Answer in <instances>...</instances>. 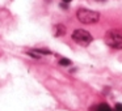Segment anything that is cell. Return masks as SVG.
I'll use <instances>...</instances> for the list:
<instances>
[{"label": "cell", "mask_w": 122, "mask_h": 111, "mask_svg": "<svg viewBox=\"0 0 122 111\" xmlns=\"http://www.w3.org/2000/svg\"><path fill=\"white\" fill-rule=\"evenodd\" d=\"M59 64H61V65H63V67H68V65H71V60H70V59L63 58V59H61V60H59Z\"/></svg>", "instance_id": "6"}, {"label": "cell", "mask_w": 122, "mask_h": 111, "mask_svg": "<svg viewBox=\"0 0 122 111\" xmlns=\"http://www.w3.org/2000/svg\"><path fill=\"white\" fill-rule=\"evenodd\" d=\"M62 1H63V3H66V4H67V3H70V1H72V0H62Z\"/></svg>", "instance_id": "8"}, {"label": "cell", "mask_w": 122, "mask_h": 111, "mask_svg": "<svg viewBox=\"0 0 122 111\" xmlns=\"http://www.w3.org/2000/svg\"><path fill=\"white\" fill-rule=\"evenodd\" d=\"M105 43L112 48L122 50V29L109 30L105 34Z\"/></svg>", "instance_id": "2"}, {"label": "cell", "mask_w": 122, "mask_h": 111, "mask_svg": "<svg viewBox=\"0 0 122 111\" xmlns=\"http://www.w3.org/2000/svg\"><path fill=\"white\" fill-rule=\"evenodd\" d=\"M64 33H66V28H64V25L58 24V25L54 26V35H55V37H61V35H63Z\"/></svg>", "instance_id": "4"}, {"label": "cell", "mask_w": 122, "mask_h": 111, "mask_svg": "<svg viewBox=\"0 0 122 111\" xmlns=\"http://www.w3.org/2000/svg\"><path fill=\"white\" fill-rule=\"evenodd\" d=\"M76 17L81 24L85 25H92L98 22L100 20V14L95 11H91V9H85V8H80L76 12Z\"/></svg>", "instance_id": "1"}, {"label": "cell", "mask_w": 122, "mask_h": 111, "mask_svg": "<svg viewBox=\"0 0 122 111\" xmlns=\"http://www.w3.org/2000/svg\"><path fill=\"white\" fill-rule=\"evenodd\" d=\"M71 38L76 43H79V45H81V46H88L91 42H92V39H93L92 35H91L87 30H84V29H76V30H74Z\"/></svg>", "instance_id": "3"}, {"label": "cell", "mask_w": 122, "mask_h": 111, "mask_svg": "<svg viewBox=\"0 0 122 111\" xmlns=\"http://www.w3.org/2000/svg\"><path fill=\"white\" fill-rule=\"evenodd\" d=\"M114 111H122V103H116V106H114Z\"/></svg>", "instance_id": "7"}, {"label": "cell", "mask_w": 122, "mask_h": 111, "mask_svg": "<svg viewBox=\"0 0 122 111\" xmlns=\"http://www.w3.org/2000/svg\"><path fill=\"white\" fill-rule=\"evenodd\" d=\"M96 111H112V110H110V107H109L108 105L101 103V105H98L97 107H96Z\"/></svg>", "instance_id": "5"}, {"label": "cell", "mask_w": 122, "mask_h": 111, "mask_svg": "<svg viewBox=\"0 0 122 111\" xmlns=\"http://www.w3.org/2000/svg\"><path fill=\"white\" fill-rule=\"evenodd\" d=\"M100 1H104V0H100Z\"/></svg>", "instance_id": "9"}]
</instances>
